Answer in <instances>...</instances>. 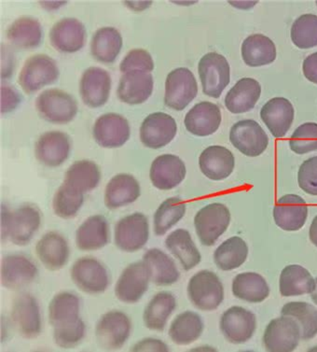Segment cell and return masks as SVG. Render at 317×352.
I'll list each match as a JSON object with an SVG mask.
<instances>
[{
    "instance_id": "cell-12",
    "label": "cell",
    "mask_w": 317,
    "mask_h": 352,
    "mask_svg": "<svg viewBox=\"0 0 317 352\" xmlns=\"http://www.w3.org/2000/svg\"><path fill=\"white\" fill-rule=\"evenodd\" d=\"M150 274L144 261L131 263L124 270L115 287L119 301L127 304L139 302L149 288Z\"/></svg>"
},
{
    "instance_id": "cell-21",
    "label": "cell",
    "mask_w": 317,
    "mask_h": 352,
    "mask_svg": "<svg viewBox=\"0 0 317 352\" xmlns=\"http://www.w3.org/2000/svg\"><path fill=\"white\" fill-rule=\"evenodd\" d=\"M85 40L86 30L83 23L75 18L60 20L51 30V46L61 53H76L84 46Z\"/></svg>"
},
{
    "instance_id": "cell-48",
    "label": "cell",
    "mask_w": 317,
    "mask_h": 352,
    "mask_svg": "<svg viewBox=\"0 0 317 352\" xmlns=\"http://www.w3.org/2000/svg\"><path fill=\"white\" fill-rule=\"evenodd\" d=\"M290 147L300 155L317 151V124L305 122L300 125L291 135Z\"/></svg>"
},
{
    "instance_id": "cell-34",
    "label": "cell",
    "mask_w": 317,
    "mask_h": 352,
    "mask_svg": "<svg viewBox=\"0 0 317 352\" xmlns=\"http://www.w3.org/2000/svg\"><path fill=\"white\" fill-rule=\"evenodd\" d=\"M149 268L150 280L158 286H170L178 280L180 274L176 263L165 252L158 249H152L143 257Z\"/></svg>"
},
{
    "instance_id": "cell-10",
    "label": "cell",
    "mask_w": 317,
    "mask_h": 352,
    "mask_svg": "<svg viewBox=\"0 0 317 352\" xmlns=\"http://www.w3.org/2000/svg\"><path fill=\"white\" fill-rule=\"evenodd\" d=\"M301 339L297 322L287 316L271 320L263 335L265 349L270 352L294 351Z\"/></svg>"
},
{
    "instance_id": "cell-4",
    "label": "cell",
    "mask_w": 317,
    "mask_h": 352,
    "mask_svg": "<svg viewBox=\"0 0 317 352\" xmlns=\"http://www.w3.org/2000/svg\"><path fill=\"white\" fill-rule=\"evenodd\" d=\"M41 118L56 124H69L76 117L78 104L69 93L60 89L44 91L36 100Z\"/></svg>"
},
{
    "instance_id": "cell-49",
    "label": "cell",
    "mask_w": 317,
    "mask_h": 352,
    "mask_svg": "<svg viewBox=\"0 0 317 352\" xmlns=\"http://www.w3.org/2000/svg\"><path fill=\"white\" fill-rule=\"evenodd\" d=\"M119 69L123 73L134 70L150 73L154 69V62L149 52L143 49H134L124 57Z\"/></svg>"
},
{
    "instance_id": "cell-7",
    "label": "cell",
    "mask_w": 317,
    "mask_h": 352,
    "mask_svg": "<svg viewBox=\"0 0 317 352\" xmlns=\"http://www.w3.org/2000/svg\"><path fill=\"white\" fill-rule=\"evenodd\" d=\"M198 94V85L193 73L178 67L169 73L165 82V103L175 111H183Z\"/></svg>"
},
{
    "instance_id": "cell-52",
    "label": "cell",
    "mask_w": 317,
    "mask_h": 352,
    "mask_svg": "<svg viewBox=\"0 0 317 352\" xmlns=\"http://www.w3.org/2000/svg\"><path fill=\"white\" fill-rule=\"evenodd\" d=\"M132 351H163L167 352L169 349L165 343L158 339L147 338L136 344Z\"/></svg>"
},
{
    "instance_id": "cell-20",
    "label": "cell",
    "mask_w": 317,
    "mask_h": 352,
    "mask_svg": "<svg viewBox=\"0 0 317 352\" xmlns=\"http://www.w3.org/2000/svg\"><path fill=\"white\" fill-rule=\"evenodd\" d=\"M71 143L69 135L60 131L44 133L35 146V155L44 166L56 168L69 158Z\"/></svg>"
},
{
    "instance_id": "cell-33",
    "label": "cell",
    "mask_w": 317,
    "mask_h": 352,
    "mask_svg": "<svg viewBox=\"0 0 317 352\" xmlns=\"http://www.w3.org/2000/svg\"><path fill=\"white\" fill-rule=\"evenodd\" d=\"M108 241L109 226L102 215L88 218L77 230V246L85 252L102 249Z\"/></svg>"
},
{
    "instance_id": "cell-40",
    "label": "cell",
    "mask_w": 317,
    "mask_h": 352,
    "mask_svg": "<svg viewBox=\"0 0 317 352\" xmlns=\"http://www.w3.org/2000/svg\"><path fill=\"white\" fill-rule=\"evenodd\" d=\"M204 327V322L199 314L185 311L176 316L171 323L169 336L176 345H189L202 336Z\"/></svg>"
},
{
    "instance_id": "cell-57",
    "label": "cell",
    "mask_w": 317,
    "mask_h": 352,
    "mask_svg": "<svg viewBox=\"0 0 317 352\" xmlns=\"http://www.w3.org/2000/svg\"><path fill=\"white\" fill-rule=\"evenodd\" d=\"M316 5H317V1H316Z\"/></svg>"
},
{
    "instance_id": "cell-53",
    "label": "cell",
    "mask_w": 317,
    "mask_h": 352,
    "mask_svg": "<svg viewBox=\"0 0 317 352\" xmlns=\"http://www.w3.org/2000/svg\"><path fill=\"white\" fill-rule=\"evenodd\" d=\"M303 72L306 79L317 85V53L312 54L304 59Z\"/></svg>"
},
{
    "instance_id": "cell-25",
    "label": "cell",
    "mask_w": 317,
    "mask_h": 352,
    "mask_svg": "<svg viewBox=\"0 0 317 352\" xmlns=\"http://www.w3.org/2000/svg\"><path fill=\"white\" fill-rule=\"evenodd\" d=\"M292 103L285 98L270 99L261 111L262 122L274 138H284L294 121Z\"/></svg>"
},
{
    "instance_id": "cell-11",
    "label": "cell",
    "mask_w": 317,
    "mask_h": 352,
    "mask_svg": "<svg viewBox=\"0 0 317 352\" xmlns=\"http://www.w3.org/2000/svg\"><path fill=\"white\" fill-rule=\"evenodd\" d=\"M149 236V221L142 213H132L116 224L115 244L124 252H134L142 249Z\"/></svg>"
},
{
    "instance_id": "cell-31",
    "label": "cell",
    "mask_w": 317,
    "mask_h": 352,
    "mask_svg": "<svg viewBox=\"0 0 317 352\" xmlns=\"http://www.w3.org/2000/svg\"><path fill=\"white\" fill-rule=\"evenodd\" d=\"M140 197V185L129 174H119L109 181L106 187L105 204L110 210L131 204Z\"/></svg>"
},
{
    "instance_id": "cell-6",
    "label": "cell",
    "mask_w": 317,
    "mask_h": 352,
    "mask_svg": "<svg viewBox=\"0 0 317 352\" xmlns=\"http://www.w3.org/2000/svg\"><path fill=\"white\" fill-rule=\"evenodd\" d=\"M200 80L204 95L218 98L231 82V67L222 54H204L198 65Z\"/></svg>"
},
{
    "instance_id": "cell-16",
    "label": "cell",
    "mask_w": 317,
    "mask_h": 352,
    "mask_svg": "<svg viewBox=\"0 0 317 352\" xmlns=\"http://www.w3.org/2000/svg\"><path fill=\"white\" fill-rule=\"evenodd\" d=\"M12 319L21 335L25 338H36L41 332L40 307L30 294H21L14 300Z\"/></svg>"
},
{
    "instance_id": "cell-42",
    "label": "cell",
    "mask_w": 317,
    "mask_h": 352,
    "mask_svg": "<svg viewBox=\"0 0 317 352\" xmlns=\"http://www.w3.org/2000/svg\"><path fill=\"white\" fill-rule=\"evenodd\" d=\"M248 256V244L240 236H233L215 250L214 261L223 271L237 270Z\"/></svg>"
},
{
    "instance_id": "cell-30",
    "label": "cell",
    "mask_w": 317,
    "mask_h": 352,
    "mask_svg": "<svg viewBox=\"0 0 317 352\" xmlns=\"http://www.w3.org/2000/svg\"><path fill=\"white\" fill-rule=\"evenodd\" d=\"M261 95V86L258 80L243 78L226 95V108L231 113H245L255 108Z\"/></svg>"
},
{
    "instance_id": "cell-3",
    "label": "cell",
    "mask_w": 317,
    "mask_h": 352,
    "mask_svg": "<svg viewBox=\"0 0 317 352\" xmlns=\"http://www.w3.org/2000/svg\"><path fill=\"white\" fill-rule=\"evenodd\" d=\"M231 212L222 203H212L201 208L195 215L194 226L200 241L204 246H213L227 231Z\"/></svg>"
},
{
    "instance_id": "cell-13",
    "label": "cell",
    "mask_w": 317,
    "mask_h": 352,
    "mask_svg": "<svg viewBox=\"0 0 317 352\" xmlns=\"http://www.w3.org/2000/svg\"><path fill=\"white\" fill-rule=\"evenodd\" d=\"M71 278L84 293L102 294L108 287V273L105 267L92 257H82L73 265Z\"/></svg>"
},
{
    "instance_id": "cell-46",
    "label": "cell",
    "mask_w": 317,
    "mask_h": 352,
    "mask_svg": "<svg viewBox=\"0 0 317 352\" xmlns=\"http://www.w3.org/2000/svg\"><path fill=\"white\" fill-rule=\"evenodd\" d=\"M83 200L84 197L82 192L64 182L54 195L53 201L54 213L60 218H74L82 208Z\"/></svg>"
},
{
    "instance_id": "cell-55",
    "label": "cell",
    "mask_w": 317,
    "mask_h": 352,
    "mask_svg": "<svg viewBox=\"0 0 317 352\" xmlns=\"http://www.w3.org/2000/svg\"><path fill=\"white\" fill-rule=\"evenodd\" d=\"M309 237H310L312 243L317 247V216L312 221L310 231H309Z\"/></svg>"
},
{
    "instance_id": "cell-8",
    "label": "cell",
    "mask_w": 317,
    "mask_h": 352,
    "mask_svg": "<svg viewBox=\"0 0 317 352\" xmlns=\"http://www.w3.org/2000/svg\"><path fill=\"white\" fill-rule=\"evenodd\" d=\"M230 140L233 147L249 157H257L267 150L269 138L254 120H243L233 125Z\"/></svg>"
},
{
    "instance_id": "cell-1",
    "label": "cell",
    "mask_w": 317,
    "mask_h": 352,
    "mask_svg": "<svg viewBox=\"0 0 317 352\" xmlns=\"http://www.w3.org/2000/svg\"><path fill=\"white\" fill-rule=\"evenodd\" d=\"M40 212L33 206H22L15 210L2 207L1 236L17 246H25L40 226Z\"/></svg>"
},
{
    "instance_id": "cell-18",
    "label": "cell",
    "mask_w": 317,
    "mask_h": 352,
    "mask_svg": "<svg viewBox=\"0 0 317 352\" xmlns=\"http://www.w3.org/2000/svg\"><path fill=\"white\" fill-rule=\"evenodd\" d=\"M111 89V78L101 67H89L82 74L80 93L83 102L90 108H99L108 102Z\"/></svg>"
},
{
    "instance_id": "cell-14",
    "label": "cell",
    "mask_w": 317,
    "mask_h": 352,
    "mask_svg": "<svg viewBox=\"0 0 317 352\" xmlns=\"http://www.w3.org/2000/svg\"><path fill=\"white\" fill-rule=\"evenodd\" d=\"M220 330L228 342H248L257 329L254 313L242 307H233L226 310L220 318Z\"/></svg>"
},
{
    "instance_id": "cell-36",
    "label": "cell",
    "mask_w": 317,
    "mask_h": 352,
    "mask_svg": "<svg viewBox=\"0 0 317 352\" xmlns=\"http://www.w3.org/2000/svg\"><path fill=\"white\" fill-rule=\"evenodd\" d=\"M282 296H300L313 293L316 280L306 268L298 265H290L282 270L279 280Z\"/></svg>"
},
{
    "instance_id": "cell-27",
    "label": "cell",
    "mask_w": 317,
    "mask_h": 352,
    "mask_svg": "<svg viewBox=\"0 0 317 352\" xmlns=\"http://www.w3.org/2000/svg\"><path fill=\"white\" fill-rule=\"evenodd\" d=\"M152 73L130 72L124 73L119 80L118 96L123 102L129 105H137L145 102L153 92Z\"/></svg>"
},
{
    "instance_id": "cell-41",
    "label": "cell",
    "mask_w": 317,
    "mask_h": 352,
    "mask_svg": "<svg viewBox=\"0 0 317 352\" xmlns=\"http://www.w3.org/2000/svg\"><path fill=\"white\" fill-rule=\"evenodd\" d=\"M176 307V301L172 294L162 292L156 294L145 307L143 316L145 325L150 330L163 331Z\"/></svg>"
},
{
    "instance_id": "cell-38",
    "label": "cell",
    "mask_w": 317,
    "mask_h": 352,
    "mask_svg": "<svg viewBox=\"0 0 317 352\" xmlns=\"http://www.w3.org/2000/svg\"><path fill=\"white\" fill-rule=\"evenodd\" d=\"M43 34V27L38 20L23 16L12 23L7 31V38L18 48L30 50L40 45Z\"/></svg>"
},
{
    "instance_id": "cell-2",
    "label": "cell",
    "mask_w": 317,
    "mask_h": 352,
    "mask_svg": "<svg viewBox=\"0 0 317 352\" xmlns=\"http://www.w3.org/2000/svg\"><path fill=\"white\" fill-rule=\"evenodd\" d=\"M189 298L197 309L213 311L224 300V287L217 274L202 270L195 274L188 285Z\"/></svg>"
},
{
    "instance_id": "cell-45",
    "label": "cell",
    "mask_w": 317,
    "mask_h": 352,
    "mask_svg": "<svg viewBox=\"0 0 317 352\" xmlns=\"http://www.w3.org/2000/svg\"><path fill=\"white\" fill-rule=\"evenodd\" d=\"M186 213V204L179 197L163 201L154 214V233L161 236L176 226Z\"/></svg>"
},
{
    "instance_id": "cell-19",
    "label": "cell",
    "mask_w": 317,
    "mask_h": 352,
    "mask_svg": "<svg viewBox=\"0 0 317 352\" xmlns=\"http://www.w3.org/2000/svg\"><path fill=\"white\" fill-rule=\"evenodd\" d=\"M307 218V203L300 195H285L278 199L274 208L275 223L284 231L300 230Z\"/></svg>"
},
{
    "instance_id": "cell-51",
    "label": "cell",
    "mask_w": 317,
    "mask_h": 352,
    "mask_svg": "<svg viewBox=\"0 0 317 352\" xmlns=\"http://www.w3.org/2000/svg\"><path fill=\"white\" fill-rule=\"evenodd\" d=\"M21 101V96L14 87L2 86L1 87V112L7 113L14 111Z\"/></svg>"
},
{
    "instance_id": "cell-28",
    "label": "cell",
    "mask_w": 317,
    "mask_h": 352,
    "mask_svg": "<svg viewBox=\"0 0 317 352\" xmlns=\"http://www.w3.org/2000/svg\"><path fill=\"white\" fill-rule=\"evenodd\" d=\"M49 320L54 330L80 324L83 320L80 318V299L69 292L57 294L49 306Z\"/></svg>"
},
{
    "instance_id": "cell-37",
    "label": "cell",
    "mask_w": 317,
    "mask_h": 352,
    "mask_svg": "<svg viewBox=\"0 0 317 352\" xmlns=\"http://www.w3.org/2000/svg\"><path fill=\"white\" fill-rule=\"evenodd\" d=\"M233 294L248 303L258 304L269 297L270 287L258 273H241L233 281Z\"/></svg>"
},
{
    "instance_id": "cell-23",
    "label": "cell",
    "mask_w": 317,
    "mask_h": 352,
    "mask_svg": "<svg viewBox=\"0 0 317 352\" xmlns=\"http://www.w3.org/2000/svg\"><path fill=\"white\" fill-rule=\"evenodd\" d=\"M186 173L185 164L178 156L163 155L153 161L150 177L156 188L167 191L180 184L185 179Z\"/></svg>"
},
{
    "instance_id": "cell-54",
    "label": "cell",
    "mask_w": 317,
    "mask_h": 352,
    "mask_svg": "<svg viewBox=\"0 0 317 352\" xmlns=\"http://www.w3.org/2000/svg\"><path fill=\"white\" fill-rule=\"evenodd\" d=\"M231 6L237 8V9L248 10L253 8L258 1H228Z\"/></svg>"
},
{
    "instance_id": "cell-32",
    "label": "cell",
    "mask_w": 317,
    "mask_h": 352,
    "mask_svg": "<svg viewBox=\"0 0 317 352\" xmlns=\"http://www.w3.org/2000/svg\"><path fill=\"white\" fill-rule=\"evenodd\" d=\"M277 56L274 41L262 34H254L242 44V57L248 67L267 66L275 61Z\"/></svg>"
},
{
    "instance_id": "cell-50",
    "label": "cell",
    "mask_w": 317,
    "mask_h": 352,
    "mask_svg": "<svg viewBox=\"0 0 317 352\" xmlns=\"http://www.w3.org/2000/svg\"><path fill=\"white\" fill-rule=\"evenodd\" d=\"M298 182L303 192L317 197V156L301 164L298 172Z\"/></svg>"
},
{
    "instance_id": "cell-17",
    "label": "cell",
    "mask_w": 317,
    "mask_h": 352,
    "mask_svg": "<svg viewBox=\"0 0 317 352\" xmlns=\"http://www.w3.org/2000/svg\"><path fill=\"white\" fill-rule=\"evenodd\" d=\"M130 133L128 121L117 113L104 114L93 125V137L104 148L121 147L128 142Z\"/></svg>"
},
{
    "instance_id": "cell-56",
    "label": "cell",
    "mask_w": 317,
    "mask_h": 352,
    "mask_svg": "<svg viewBox=\"0 0 317 352\" xmlns=\"http://www.w3.org/2000/svg\"><path fill=\"white\" fill-rule=\"evenodd\" d=\"M311 298L317 306V278H316V288H314L313 293L311 294Z\"/></svg>"
},
{
    "instance_id": "cell-44",
    "label": "cell",
    "mask_w": 317,
    "mask_h": 352,
    "mask_svg": "<svg viewBox=\"0 0 317 352\" xmlns=\"http://www.w3.org/2000/svg\"><path fill=\"white\" fill-rule=\"evenodd\" d=\"M282 316L291 317L297 322L301 338L310 340L317 335V309L305 302H290L282 307Z\"/></svg>"
},
{
    "instance_id": "cell-9",
    "label": "cell",
    "mask_w": 317,
    "mask_h": 352,
    "mask_svg": "<svg viewBox=\"0 0 317 352\" xmlns=\"http://www.w3.org/2000/svg\"><path fill=\"white\" fill-rule=\"evenodd\" d=\"M132 323L124 312L109 311L103 315L96 325L98 344L108 351L123 348L131 333Z\"/></svg>"
},
{
    "instance_id": "cell-47",
    "label": "cell",
    "mask_w": 317,
    "mask_h": 352,
    "mask_svg": "<svg viewBox=\"0 0 317 352\" xmlns=\"http://www.w3.org/2000/svg\"><path fill=\"white\" fill-rule=\"evenodd\" d=\"M291 41L298 48L306 50L317 46V15L303 14L293 23Z\"/></svg>"
},
{
    "instance_id": "cell-5",
    "label": "cell",
    "mask_w": 317,
    "mask_h": 352,
    "mask_svg": "<svg viewBox=\"0 0 317 352\" xmlns=\"http://www.w3.org/2000/svg\"><path fill=\"white\" fill-rule=\"evenodd\" d=\"M59 69L56 62L46 54L30 57L21 70L18 82L25 93L30 95L58 80Z\"/></svg>"
},
{
    "instance_id": "cell-15",
    "label": "cell",
    "mask_w": 317,
    "mask_h": 352,
    "mask_svg": "<svg viewBox=\"0 0 317 352\" xmlns=\"http://www.w3.org/2000/svg\"><path fill=\"white\" fill-rule=\"evenodd\" d=\"M176 132L178 125L172 116L165 112H154L143 122L140 140L145 147L161 148L172 142Z\"/></svg>"
},
{
    "instance_id": "cell-39",
    "label": "cell",
    "mask_w": 317,
    "mask_h": 352,
    "mask_svg": "<svg viewBox=\"0 0 317 352\" xmlns=\"http://www.w3.org/2000/svg\"><path fill=\"white\" fill-rule=\"evenodd\" d=\"M123 48L121 33L114 28H101L96 31L91 43V52L97 61L111 64Z\"/></svg>"
},
{
    "instance_id": "cell-29",
    "label": "cell",
    "mask_w": 317,
    "mask_h": 352,
    "mask_svg": "<svg viewBox=\"0 0 317 352\" xmlns=\"http://www.w3.org/2000/svg\"><path fill=\"white\" fill-rule=\"evenodd\" d=\"M36 255L47 270L63 268L69 259L70 250L66 239L56 232L44 234L36 246Z\"/></svg>"
},
{
    "instance_id": "cell-26",
    "label": "cell",
    "mask_w": 317,
    "mask_h": 352,
    "mask_svg": "<svg viewBox=\"0 0 317 352\" xmlns=\"http://www.w3.org/2000/svg\"><path fill=\"white\" fill-rule=\"evenodd\" d=\"M202 174L212 181H223L235 170V158L228 148L223 146H210L199 158Z\"/></svg>"
},
{
    "instance_id": "cell-35",
    "label": "cell",
    "mask_w": 317,
    "mask_h": 352,
    "mask_svg": "<svg viewBox=\"0 0 317 352\" xmlns=\"http://www.w3.org/2000/svg\"><path fill=\"white\" fill-rule=\"evenodd\" d=\"M165 246L180 262L184 270H191L201 262L198 248L192 241L189 232L185 229H178L169 234L165 239Z\"/></svg>"
},
{
    "instance_id": "cell-22",
    "label": "cell",
    "mask_w": 317,
    "mask_h": 352,
    "mask_svg": "<svg viewBox=\"0 0 317 352\" xmlns=\"http://www.w3.org/2000/svg\"><path fill=\"white\" fill-rule=\"evenodd\" d=\"M38 268L23 254H12L1 262V284L10 290H17L35 280Z\"/></svg>"
},
{
    "instance_id": "cell-43",
    "label": "cell",
    "mask_w": 317,
    "mask_h": 352,
    "mask_svg": "<svg viewBox=\"0 0 317 352\" xmlns=\"http://www.w3.org/2000/svg\"><path fill=\"white\" fill-rule=\"evenodd\" d=\"M100 179L101 172L98 166L92 161L82 160L75 162L69 166L64 182L84 194L95 189Z\"/></svg>"
},
{
    "instance_id": "cell-24",
    "label": "cell",
    "mask_w": 317,
    "mask_h": 352,
    "mask_svg": "<svg viewBox=\"0 0 317 352\" xmlns=\"http://www.w3.org/2000/svg\"><path fill=\"white\" fill-rule=\"evenodd\" d=\"M222 121L220 107L209 101H202L189 109L186 114L184 124L191 134L198 137H207L218 131Z\"/></svg>"
}]
</instances>
